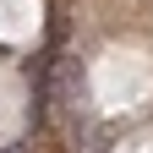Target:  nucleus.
I'll list each match as a JSON object with an SVG mask.
<instances>
[{"label": "nucleus", "mask_w": 153, "mask_h": 153, "mask_svg": "<svg viewBox=\"0 0 153 153\" xmlns=\"http://www.w3.org/2000/svg\"><path fill=\"white\" fill-rule=\"evenodd\" d=\"M0 153H27V148H16V142H11V148H0Z\"/></svg>", "instance_id": "nucleus-1"}]
</instances>
